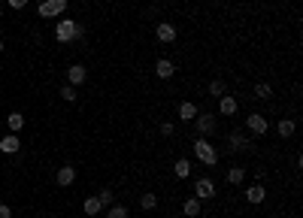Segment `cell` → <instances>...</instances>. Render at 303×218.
I'll use <instances>...</instances> for the list:
<instances>
[{
  "instance_id": "1",
  "label": "cell",
  "mask_w": 303,
  "mask_h": 218,
  "mask_svg": "<svg viewBox=\"0 0 303 218\" xmlns=\"http://www.w3.org/2000/svg\"><path fill=\"white\" fill-rule=\"evenodd\" d=\"M194 158H197L203 167H215V164H218V152H215V145H212L209 139H203V136H197V139H194Z\"/></svg>"
},
{
  "instance_id": "2",
  "label": "cell",
  "mask_w": 303,
  "mask_h": 218,
  "mask_svg": "<svg viewBox=\"0 0 303 218\" xmlns=\"http://www.w3.org/2000/svg\"><path fill=\"white\" fill-rule=\"evenodd\" d=\"M194 130H197V136H212L215 130H218V115L215 112H197V118H194Z\"/></svg>"
},
{
  "instance_id": "3",
  "label": "cell",
  "mask_w": 303,
  "mask_h": 218,
  "mask_svg": "<svg viewBox=\"0 0 303 218\" xmlns=\"http://www.w3.org/2000/svg\"><path fill=\"white\" fill-rule=\"evenodd\" d=\"M76 24H79V21H73V18L58 21V27H55V40H58V43H76Z\"/></svg>"
},
{
  "instance_id": "4",
  "label": "cell",
  "mask_w": 303,
  "mask_h": 218,
  "mask_svg": "<svg viewBox=\"0 0 303 218\" xmlns=\"http://www.w3.org/2000/svg\"><path fill=\"white\" fill-rule=\"evenodd\" d=\"M36 12H40V18H55L61 12H67V0H43Z\"/></svg>"
},
{
  "instance_id": "5",
  "label": "cell",
  "mask_w": 303,
  "mask_h": 218,
  "mask_svg": "<svg viewBox=\"0 0 303 218\" xmlns=\"http://www.w3.org/2000/svg\"><path fill=\"white\" fill-rule=\"evenodd\" d=\"M194 197H197V200H212V197H215V182H212L209 176H200V179L194 182Z\"/></svg>"
},
{
  "instance_id": "6",
  "label": "cell",
  "mask_w": 303,
  "mask_h": 218,
  "mask_svg": "<svg viewBox=\"0 0 303 218\" xmlns=\"http://www.w3.org/2000/svg\"><path fill=\"white\" fill-rule=\"evenodd\" d=\"M246 127H249V133H252V136H264V133L270 130L267 118H264L261 112H252V115H246Z\"/></svg>"
},
{
  "instance_id": "7",
  "label": "cell",
  "mask_w": 303,
  "mask_h": 218,
  "mask_svg": "<svg viewBox=\"0 0 303 218\" xmlns=\"http://www.w3.org/2000/svg\"><path fill=\"white\" fill-rule=\"evenodd\" d=\"M227 149H231V152H252V139L246 133L231 130V133H227Z\"/></svg>"
},
{
  "instance_id": "8",
  "label": "cell",
  "mask_w": 303,
  "mask_h": 218,
  "mask_svg": "<svg viewBox=\"0 0 303 218\" xmlns=\"http://www.w3.org/2000/svg\"><path fill=\"white\" fill-rule=\"evenodd\" d=\"M85 79H88V70H85L82 64H70V67H67V85L76 88V85H82Z\"/></svg>"
},
{
  "instance_id": "9",
  "label": "cell",
  "mask_w": 303,
  "mask_h": 218,
  "mask_svg": "<svg viewBox=\"0 0 303 218\" xmlns=\"http://www.w3.org/2000/svg\"><path fill=\"white\" fill-rule=\"evenodd\" d=\"M155 76H158V79H173V76H176V64H173L170 58H158V61H155Z\"/></svg>"
},
{
  "instance_id": "10",
  "label": "cell",
  "mask_w": 303,
  "mask_h": 218,
  "mask_svg": "<svg viewBox=\"0 0 303 218\" xmlns=\"http://www.w3.org/2000/svg\"><path fill=\"white\" fill-rule=\"evenodd\" d=\"M55 182L61 188H70V185H76V167H70V164H64L58 173H55Z\"/></svg>"
},
{
  "instance_id": "11",
  "label": "cell",
  "mask_w": 303,
  "mask_h": 218,
  "mask_svg": "<svg viewBox=\"0 0 303 218\" xmlns=\"http://www.w3.org/2000/svg\"><path fill=\"white\" fill-rule=\"evenodd\" d=\"M246 200H249L252 206H261L264 200H267V188H264L261 182H255V185H249V188H246Z\"/></svg>"
},
{
  "instance_id": "12",
  "label": "cell",
  "mask_w": 303,
  "mask_h": 218,
  "mask_svg": "<svg viewBox=\"0 0 303 218\" xmlns=\"http://www.w3.org/2000/svg\"><path fill=\"white\" fill-rule=\"evenodd\" d=\"M21 149V139H18V133H6L3 139H0V152L3 155H15Z\"/></svg>"
},
{
  "instance_id": "13",
  "label": "cell",
  "mask_w": 303,
  "mask_h": 218,
  "mask_svg": "<svg viewBox=\"0 0 303 218\" xmlns=\"http://www.w3.org/2000/svg\"><path fill=\"white\" fill-rule=\"evenodd\" d=\"M155 36H158L161 43H173V40H176V27H173L170 21H161V24L155 27Z\"/></svg>"
},
{
  "instance_id": "14",
  "label": "cell",
  "mask_w": 303,
  "mask_h": 218,
  "mask_svg": "<svg viewBox=\"0 0 303 218\" xmlns=\"http://www.w3.org/2000/svg\"><path fill=\"white\" fill-rule=\"evenodd\" d=\"M176 112H179V118H182V121H194V118H197V112H200V109H197L194 103H188V100H182V103H179V109H176Z\"/></svg>"
},
{
  "instance_id": "15",
  "label": "cell",
  "mask_w": 303,
  "mask_h": 218,
  "mask_svg": "<svg viewBox=\"0 0 303 218\" xmlns=\"http://www.w3.org/2000/svg\"><path fill=\"white\" fill-rule=\"evenodd\" d=\"M218 112L221 115H237V97H231V94L218 97Z\"/></svg>"
},
{
  "instance_id": "16",
  "label": "cell",
  "mask_w": 303,
  "mask_h": 218,
  "mask_svg": "<svg viewBox=\"0 0 303 218\" xmlns=\"http://www.w3.org/2000/svg\"><path fill=\"white\" fill-rule=\"evenodd\" d=\"M200 203H203V200H197V197H188V200L182 203V212H185L188 218H197V215H200V209H203Z\"/></svg>"
},
{
  "instance_id": "17",
  "label": "cell",
  "mask_w": 303,
  "mask_h": 218,
  "mask_svg": "<svg viewBox=\"0 0 303 218\" xmlns=\"http://www.w3.org/2000/svg\"><path fill=\"white\" fill-rule=\"evenodd\" d=\"M191 161H188V158H179L176 164H173V173H176V179H188V176H191Z\"/></svg>"
},
{
  "instance_id": "18",
  "label": "cell",
  "mask_w": 303,
  "mask_h": 218,
  "mask_svg": "<svg viewBox=\"0 0 303 218\" xmlns=\"http://www.w3.org/2000/svg\"><path fill=\"white\" fill-rule=\"evenodd\" d=\"M6 127H9V133H18L24 127V115L21 112H9L6 115Z\"/></svg>"
},
{
  "instance_id": "19",
  "label": "cell",
  "mask_w": 303,
  "mask_h": 218,
  "mask_svg": "<svg viewBox=\"0 0 303 218\" xmlns=\"http://www.w3.org/2000/svg\"><path fill=\"white\" fill-rule=\"evenodd\" d=\"M82 212H85V215H100V212H103V203H100L97 197H85Z\"/></svg>"
},
{
  "instance_id": "20",
  "label": "cell",
  "mask_w": 303,
  "mask_h": 218,
  "mask_svg": "<svg viewBox=\"0 0 303 218\" xmlns=\"http://www.w3.org/2000/svg\"><path fill=\"white\" fill-rule=\"evenodd\" d=\"M243 179H246V170L243 167H231V170L224 173V182H231V185H240Z\"/></svg>"
},
{
  "instance_id": "21",
  "label": "cell",
  "mask_w": 303,
  "mask_h": 218,
  "mask_svg": "<svg viewBox=\"0 0 303 218\" xmlns=\"http://www.w3.org/2000/svg\"><path fill=\"white\" fill-rule=\"evenodd\" d=\"M276 130H279V136H282V139H288V136H294V130H297V124H294V118H282Z\"/></svg>"
},
{
  "instance_id": "22",
  "label": "cell",
  "mask_w": 303,
  "mask_h": 218,
  "mask_svg": "<svg viewBox=\"0 0 303 218\" xmlns=\"http://www.w3.org/2000/svg\"><path fill=\"white\" fill-rule=\"evenodd\" d=\"M140 209H146V212H152V209H158V197L152 194V191H146V194L140 197Z\"/></svg>"
},
{
  "instance_id": "23",
  "label": "cell",
  "mask_w": 303,
  "mask_h": 218,
  "mask_svg": "<svg viewBox=\"0 0 303 218\" xmlns=\"http://www.w3.org/2000/svg\"><path fill=\"white\" fill-rule=\"evenodd\" d=\"M255 97H258V100H270V97H273V85L258 82V85H255Z\"/></svg>"
},
{
  "instance_id": "24",
  "label": "cell",
  "mask_w": 303,
  "mask_h": 218,
  "mask_svg": "<svg viewBox=\"0 0 303 218\" xmlns=\"http://www.w3.org/2000/svg\"><path fill=\"white\" fill-rule=\"evenodd\" d=\"M131 212H128V206H119V203H112V206H106V218H128Z\"/></svg>"
},
{
  "instance_id": "25",
  "label": "cell",
  "mask_w": 303,
  "mask_h": 218,
  "mask_svg": "<svg viewBox=\"0 0 303 218\" xmlns=\"http://www.w3.org/2000/svg\"><path fill=\"white\" fill-rule=\"evenodd\" d=\"M224 94H227V85H224L221 79L209 82V97H224Z\"/></svg>"
},
{
  "instance_id": "26",
  "label": "cell",
  "mask_w": 303,
  "mask_h": 218,
  "mask_svg": "<svg viewBox=\"0 0 303 218\" xmlns=\"http://www.w3.org/2000/svg\"><path fill=\"white\" fill-rule=\"evenodd\" d=\"M97 200H100L103 206H112V203H116V194H112L109 188H100V191H97Z\"/></svg>"
},
{
  "instance_id": "27",
  "label": "cell",
  "mask_w": 303,
  "mask_h": 218,
  "mask_svg": "<svg viewBox=\"0 0 303 218\" xmlns=\"http://www.w3.org/2000/svg\"><path fill=\"white\" fill-rule=\"evenodd\" d=\"M61 97H64V100H67V103H73V100H76V97H79V91H76V88H73V85H61Z\"/></svg>"
},
{
  "instance_id": "28",
  "label": "cell",
  "mask_w": 303,
  "mask_h": 218,
  "mask_svg": "<svg viewBox=\"0 0 303 218\" xmlns=\"http://www.w3.org/2000/svg\"><path fill=\"white\" fill-rule=\"evenodd\" d=\"M173 130H176L173 121H164V124H161V133H164V136H173Z\"/></svg>"
},
{
  "instance_id": "29",
  "label": "cell",
  "mask_w": 303,
  "mask_h": 218,
  "mask_svg": "<svg viewBox=\"0 0 303 218\" xmlns=\"http://www.w3.org/2000/svg\"><path fill=\"white\" fill-rule=\"evenodd\" d=\"M6 3H9L12 9H24V6H27V0H6Z\"/></svg>"
},
{
  "instance_id": "30",
  "label": "cell",
  "mask_w": 303,
  "mask_h": 218,
  "mask_svg": "<svg viewBox=\"0 0 303 218\" xmlns=\"http://www.w3.org/2000/svg\"><path fill=\"white\" fill-rule=\"evenodd\" d=\"M0 218H12V209L9 206H0Z\"/></svg>"
},
{
  "instance_id": "31",
  "label": "cell",
  "mask_w": 303,
  "mask_h": 218,
  "mask_svg": "<svg viewBox=\"0 0 303 218\" xmlns=\"http://www.w3.org/2000/svg\"><path fill=\"white\" fill-rule=\"evenodd\" d=\"M0 55H3V40H0Z\"/></svg>"
},
{
  "instance_id": "32",
  "label": "cell",
  "mask_w": 303,
  "mask_h": 218,
  "mask_svg": "<svg viewBox=\"0 0 303 218\" xmlns=\"http://www.w3.org/2000/svg\"><path fill=\"white\" fill-rule=\"evenodd\" d=\"M0 15H3V6H0Z\"/></svg>"
}]
</instances>
